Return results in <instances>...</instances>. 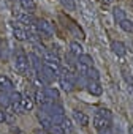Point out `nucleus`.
Listing matches in <instances>:
<instances>
[{
    "label": "nucleus",
    "instance_id": "9d476101",
    "mask_svg": "<svg viewBox=\"0 0 133 134\" xmlns=\"http://www.w3.org/2000/svg\"><path fill=\"white\" fill-rule=\"evenodd\" d=\"M111 49H112V52H114L117 57H124L125 52H127L125 44H124L122 41H112V43H111Z\"/></svg>",
    "mask_w": 133,
    "mask_h": 134
},
{
    "label": "nucleus",
    "instance_id": "f3484780",
    "mask_svg": "<svg viewBox=\"0 0 133 134\" xmlns=\"http://www.w3.org/2000/svg\"><path fill=\"white\" fill-rule=\"evenodd\" d=\"M21 2V7L24 11H29V13H33L37 5H35V0H19Z\"/></svg>",
    "mask_w": 133,
    "mask_h": 134
},
{
    "label": "nucleus",
    "instance_id": "f704fd0d",
    "mask_svg": "<svg viewBox=\"0 0 133 134\" xmlns=\"http://www.w3.org/2000/svg\"><path fill=\"white\" fill-rule=\"evenodd\" d=\"M0 47H2V40H0Z\"/></svg>",
    "mask_w": 133,
    "mask_h": 134
},
{
    "label": "nucleus",
    "instance_id": "2eb2a0df",
    "mask_svg": "<svg viewBox=\"0 0 133 134\" xmlns=\"http://www.w3.org/2000/svg\"><path fill=\"white\" fill-rule=\"evenodd\" d=\"M13 35H14V38H16L18 41H27V40H29V33H27L25 30L19 29V27H14Z\"/></svg>",
    "mask_w": 133,
    "mask_h": 134
},
{
    "label": "nucleus",
    "instance_id": "cd10ccee",
    "mask_svg": "<svg viewBox=\"0 0 133 134\" xmlns=\"http://www.w3.org/2000/svg\"><path fill=\"white\" fill-rule=\"evenodd\" d=\"M122 76H124V79H125V82L128 85H133V76H131V73L125 68V66H122Z\"/></svg>",
    "mask_w": 133,
    "mask_h": 134
},
{
    "label": "nucleus",
    "instance_id": "39448f33",
    "mask_svg": "<svg viewBox=\"0 0 133 134\" xmlns=\"http://www.w3.org/2000/svg\"><path fill=\"white\" fill-rule=\"evenodd\" d=\"M0 90L2 92H14V84L10 77L3 76V74H0Z\"/></svg>",
    "mask_w": 133,
    "mask_h": 134
},
{
    "label": "nucleus",
    "instance_id": "9b49d317",
    "mask_svg": "<svg viewBox=\"0 0 133 134\" xmlns=\"http://www.w3.org/2000/svg\"><path fill=\"white\" fill-rule=\"evenodd\" d=\"M73 117H75V120H76L78 125H81V126H87V125H89V117H87L84 112L75 109V110H73Z\"/></svg>",
    "mask_w": 133,
    "mask_h": 134
},
{
    "label": "nucleus",
    "instance_id": "bb28decb",
    "mask_svg": "<svg viewBox=\"0 0 133 134\" xmlns=\"http://www.w3.org/2000/svg\"><path fill=\"white\" fill-rule=\"evenodd\" d=\"M87 79H90V81H98V79H100V71L95 70L94 66H92V68H89V71H87Z\"/></svg>",
    "mask_w": 133,
    "mask_h": 134
},
{
    "label": "nucleus",
    "instance_id": "393cba45",
    "mask_svg": "<svg viewBox=\"0 0 133 134\" xmlns=\"http://www.w3.org/2000/svg\"><path fill=\"white\" fill-rule=\"evenodd\" d=\"M60 85H62V88H63L65 92H71V90L75 88V84H71L70 81H66V79L62 77V76H60Z\"/></svg>",
    "mask_w": 133,
    "mask_h": 134
},
{
    "label": "nucleus",
    "instance_id": "a211bd4d",
    "mask_svg": "<svg viewBox=\"0 0 133 134\" xmlns=\"http://www.w3.org/2000/svg\"><path fill=\"white\" fill-rule=\"evenodd\" d=\"M108 125H111V120L103 118V117H100V115H95V117H94V126H95V129H98V128H101V126H108Z\"/></svg>",
    "mask_w": 133,
    "mask_h": 134
},
{
    "label": "nucleus",
    "instance_id": "f03ea898",
    "mask_svg": "<svg viewBox=\"0 0 133 134\" xmlns=\"http://www.w3.org/2000/svg\"><path fill=\"white\" fill-rule=\"evenodd\" d=\"M35 27H37L38 33L44 35L46 38H49V36L54 35V25L49 21H46V19H37L35 21Z\"/></svg>",
    "mask_w": 133,
    "mask_h": 134
},
{
    "label": "nucleus",
    "instance_id": "7ed1b4c3",
    "mask_svg": "<svg viewBox=\"0 0 133 134\" xmlns=\"http://www.w3.org/2000/svg\"><path fill=\"white\" fill-rule=\"evenodd\" d=\"M40 74L43 76V79H44V82H46V84H51V82H54V81L59 77V71H57V70H54L52 66L46 65V63L43 65V68H41Z\"/></svg>",
    "mask_w": 133,
    "mask_h": 134
},
{
    "label": "nucleus",
    "instance_id": "4468645a",
    "mask_svg": "<svg viewBox=\"0 0 133 134\" xmlns=\"http://www.w3.org/2000/svg\"><path fill=\"white\" fill-rule=\"evenodd\" d=\"M33 104H35L33 98H30L29 95L22 96V101H21V109H22V112H29V110H32V109H33Z\"/></svg>",
    "mask_w": 133,
    "mask_h": 134
},
{
    "label": "nucleus",
    "instance_id": "2f4dec72",
    "mask_svg": "<svg viewBox=\"0 0 133 134\" xmlns=\"http://www.w3.org/2000/svg\"><path fill=\"white\" fill-rule=\"evenodd\" d=\"M35 134H48L46 131H41V129H35Z\"/></svg>",
    "mask_w": 133,
    "mask_h": 134
},
{
    "label": "nucleus",
    "instance_id": "473e14b6",
    "mask_svg": "<svg viewBox=\"0 0 133 134\" xmlns=\"http://www.w3.org/2000/svg\"><path fill=\"white\" fill-rule=\"evenodd\" d=\"M130 134H133V126H130Z\"/></svg>",
    "mask_w": 133,
    "mask_h": 134
},
{
    "label": "nucleus",
    "instance_id": "1a4fd4ad",
    "mask_svg": "<svg viewBox=\"0 0 133 134\" xmlns=\"http://www.w3.org/2000/svg\"><path fill=\"white\" fill-rule=\"evenodd\" d=\"M66 22H68V24H65V27H68V29H70V30L75 33V36H76V38H79V40H84V38H86L84 32H83V30H81V29H79V27H78V25H76L73 21H71V19H68V18H66Z\"/></svg>",
    "mask_w": 133,
    "mask_h": 134
},
{
    "label": "nucleus",
    "instance_id": "0eeeda50",
    "mask_svg": "<svg viewBox=\"0 0 133 134\" xmlns=\"http://www.w3.org/2000/svg\"><path fill=\"white\" fill-rule=\"evenodd\" d=\"M16 16V19L18 21H21V22H24V24H29V25H35V18L32 16V13H29V11H21V13H18V14H14Z\"/></svg>",
    "mask_w": 133,
    "mask_h": 134
},
{
    "label": "nucleus",
    "instance_id": "4be33fe9",
    "mask_svg": "<svg viewBox=\"0 0 133 134\" xmlns=\"http://www.w3.org/2000/svg\"><path fill=\"white\" fill-rule=\"evenodd\" d=\"M119 25H120V29H122L124 32H127V33H133V22H131L130 19H124L122 22H119Z\"/></svg>",
    "mask_w": 133,
    "mask_h": 134
},
{
    "label": "nucleus",
    "instance_id": "f8f14e48",
    "mask_svg": "<svg viewBox=\"0 0 133 134\" xmlns=\"http://www.w3.org/2000/svg\"><path fill=\"white\" fill-rule=\"evenodd\" d=\"M70 54L73 55V57H81L83 54H84V47H83V44H79L78 41H71L70 43Z\"/></svg>",
    "mask_w": 133,
    "mask_h": 134
},
{
    "label": "nucleus",
    "instance_id": "412c9836",
    "mask_svg": "<svg viewBox=\"0 0 133 134\" xmlns=\"http://www.w3.org/2000/svg\"><path fill=\"white\" fill-rule=\"evenodd\" d=\"M78 62L83 63V65H86L87 68H92V66H94V58L89 54H83L81 57H78Z\"/></svg>",
    "mask_w": 133,
    "mask_h": 134
},
{
    "label": "nucleus",
    "instance_id": "7c9ffc66",
    "mask_svg": "<svg viewBox=\"0 0 133 134\" xmlns=\"http://www.w3.org/2000/svg\"><path fill=\"white\" fill-rule=\"evenodd\" d=\"M97 132H98V134H112V128H111V125H108V126H101V128L97 129Z\"/></svg>",
    "mask_w": 133,
    "mask_h": 134
},
{
    "label": "nucleus",
    "instance_id": "20e7f679",
    "mask_svg": "<svg viewBox=\"0 0 133 134\" xmlns=\"http://www.w3.org/2000/svg\"><path fill=\"white\" fill-rule=\"evenodd\" d=\"M86 90H87L90 95H94V96H100V95L103 93V88H101L100 82H98V81H90V79L87 81Z\"/></svg>",
    "mask_w": 133,
    "mask_h": 134
},
{
    "label": "nucleus",
    "instance_id": "6ab92c4d",
    "mask_svg": "<svg viewBox=\"0 0 133 134\" xmlns=\"http://www.w3.org/2000/svg\"><path fill=\"white\" fill-rule=\"evenodd\" d=\"M0 106L3 109L11 106V99H10V93L8 92H0Z\"/></svg>",
    "mask_w": 133,
    "mask_h": 134
},
{
    "label": "nucleus",
    "instance_id": "423d86ee",
    "mask_svg": "<svg viewBox=\"0 0 133 134\" xmlns=\"http://www.w3.org/2000/svg\"><path fill=\"white\" fill-rule=\"evenodd\" d=\"M29 62H30V66L35 70V73H40L41 71V68H43V62H41V58L37 55V54H33V52H30L29 54Z\"/></svg>",
    "mask_w": 133,
    "mask_h": 134
},
{
    "label": "nucleus",
    "instance_id": "72a5a7b5",
    "mask_svg": "<svg viewBox=\"0 0 133 134\" xmlns=\"http://www.w3.org/2000/svg\"><path fill=\"white\" fill-rule=\"evenodd\" d=\"M0 58H2V47H0Z\"/></svg>",
    "mask_w": 133,
    "mask_h": 134
},
{
    "label": "nucleus",
    "instance_id": "ddd939ff",
    "mask_svg": "<svg viewBox=\"0 0 133 134\" xmlns=\"http://www.w3.org/2000/svg\"><path fill=\"white\" fill-rule=\"evenodd\" d=\"M33 101H35L38 106H43V104H46V103L51 101V99H48V96H46V93H44L43 88H38V90L35 92V98H33Z\"/></svg>",
    "mask_w": 133,
    "mask_h": 134
},
{
    "label": "nucleus",
    "instance_id": "b1692460",
    "mask_svg": "<svg viewBox=\"0 0 133 134\" xmlns=\"http://www.w3.org/2000/svg\"><path fill=\"white\" fill-rule=\"evenodd\" d=\"M22 93H19V92H10V99H11V106H16V104H19L21 101H22Z\"/></svg>",
    "mask_w": 133,
    "mask_h": 134
},
{
    "label": "nucleus",
    "instance_id": "c9c22d12",
    "mask_svg": "<svg viewBox=\"0 0 133 134\" xmlns=\"http://www.w3.org/2000/svg\"><path fill=\"white\" fill-rule=\"evenodd\" d=\"M131 93H133V85H131Z\"/></svg>",
    "mask_w": 133,
    "mask_h": 134
},
{
    "label": "nucleus",
    "instance_id": "c85d7f7f",
    "mask_svg": "<svg viewBox=\"0 0 133 134\" xmlns=\"http://www.w3.org/2000/svg\"><path fill=\"white\" fill-rule=\"evenodd\" d=\"M46 132H48V134H65V129H63L62 126H59V125H52Z\"/></svg>",
    "mask_w": 133,
    "mask_h": 134
},
{
    "label": "nucleus",
    "instance_id": "c756f323",
    "mask_svg": "<svg viewBox=\"0 0 133 134\" xmlns=\"http://www.w3.org/2000/svg\"><path fill=\"white\" fill-rule=\"evenodd\" d=\"M95 115H100V117H103V118H108V120H111V118H112V115H111V110H108V109H98V110L95 112Z\"/></svg>",
    "mask_w": 133,
    "mask_h": 134
},
{
    "label": "nucleus",
    "instance_id": "f257e3e1",
    "mask_svg": "<svg viewBox=\"0 0 133 134\" xmlns=\"http://www.w3.org/2000/svg\"><path fill=\"white\" fill-rule=\"evenodd\" d=\"M30 68V62H29V55L22 51H19L14 57V70L19 74H25Z\"/></svg>",
    "mask_w": 133,
    "mask_h": 134
},
{
    "label": "nucleus",
    "instance_id": "aec40b11",
    "mask_svg": "<svg viewBox=\"0 0 133 134\" xmlns=\"http://www.w3.org/2000/svg\"><path fill=\"white\" fill-rule=\"evenodd\" d=\"M112 16H114V21L119 24V22H122L124 19H127L125 18V11L122 10V8H119V7H116L114 10H112Z\"/></svg>",
    "mask_w": 133,
    "mask_h": 134
},
{
    "label": "nucleus",
    "instance_id": "a878e982",
    "mask_svg": "<svg viewBox=\"0 0 133 134\" xmlns=\"http://www.w3.org/2000/svg\"><path fill=\"white\" fill-rule=\"evenodd\" d=\"M60 3H62V7H63L66 11H75V10H76V5H75L73 0H60Z\"/></svg>",
    "mask_w": 133,
    "mask_h": 134
},
{
    "label": "nucleus",
    "instance_id": "e433bc0d",
    "mask_svg": "<svg viewBox=\"0 0 133 134\" xmlns=\"http://www.w3.org/2000/svg\"><path fill=\"white\" fill-rule=\"evenodd\" d=\"M105 2H109V0H105Z\"/></svg>",
    "mask_w": 133,
    "mask_h": 134
},
{
    "label": "nucleus",
    "instance_id": "5701e85b",
    "mask_svg": "<svg viewBox=\"0 0 133 134\" xmlns=\"http://www.w3.org/2000/svg\"><path fill=\"white\" fill-rule=\"evenodd\" d=\"M0 123H13V115L3 109H0Z\"/></svg>",
    "mask_w": 133,
    "mask_h": 134
},
{
    "label": "nucleus",
    "instance_id": "dca6fc26",
    "mask_svg": "<svg viewBox=\"0 0 133 134\" xmlns=\"http://www.w3.org/2000/svg\"><path fill=\"white\" fill-rule=\"evenodd\" d=\"M43 90H44V93H46L48 99H51V101H55V99H59V96H60V93H59V90H57V88H52V87H44Z\"/></svg>",
    "mask_w": 133,
    "mask_h": 134
},
{
    "label": "nucleus",
    "instance_id": "6e6552de",
    "mask_svg": "<svg viewBox=\"0 0 133 134\" xmlns=\"http://www.w3.org/2000/svg\"><path fill=\"white\" fill-rule=\"evenodd\" d=\"M37 117H38V121H40V125H41V128L44 129V131H48L54 123H52V120H51V117L49 115H46L44 112H38L37 114Z\"/></svg>",
    "mask_w": 133,
    "mask_h": 134
}]
</instances>
